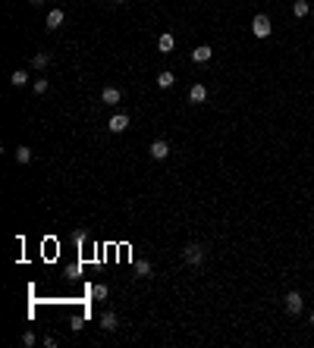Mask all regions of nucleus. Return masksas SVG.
I'll list each match as a JSON object with an SVG mask.
<instances>
[{
    "label": "nucleus",
    "mask_w": 314,
    "mask_h": 348,
    "mask_svg": "<svg viewBox=\"0 0 314 348\" xmlns=\"http://www.w3.org/2000/svg\"><path fill=\"white\" fill-rule=\"evenodd\" d=\"M173 47H176V38H173V35H160L157 38V50L160 53H170Z\"/></svg>",
    "instance_id": "10"
},
{
    "label": "nucleus",
    "mask_w": 314,
    "mask_h": 348,
    "mask_svg": "<svg viewBox=\"0 0 314 348\" xmlns=\"http://www.w3.org/2000/svg\"><path fill=\"white\" fill-rule=\"evenodd\" d=\"M311 16H314V6H311Z\"/></svg>",
    "instance_id": "23"
},
{
    "label": "nucleus",
    "mask_w": 314,
    "mask_h": 348,
    "mask_svg": "<svg viewBox=\"0 0 314 348\" xmlns=\"http://www.w3.org/2000/svg\"><path fill=\"white\" fill-rule=\"evenodd\" d=\"M60 25H63V10H50V13H48V29L57 32Z\"/></svg>",
    "instance_id": "11"
},
{
    "label": "nucleus",
    "mask_w": 314,
    "mask_h": 348,
    "mask_svg": "<svg viewBox=\"0 0 314 348\" xmlns=\"http://www.w3.org/2000/svg\"><path fill=\"white\" fill-rule=\"evenodd\" d=\"M311 323H314V311H311Z\"/></svg>",
    "instance_id": "21"
},
{
    "label": "nucleus",
    "mask_w": 314,
    "mask_h": 348,
    "mask_svg": "<svg viewBox=\"0 0 314 348\" xmlns=\"http://www.w3.org/2000/svg\"><path fill=\"white\" fill-rule=\"evenodd\" d=\"M107 129L116 132V135H119V132H126V129H129V113H116V116H110Z\"/></svg>",
    "instance_id": "4"
},
{
    "label": "nucleus",
    "mask_w": 314,
    "mask_h": 348,
    "mask_svg": "<svg viewBox=\"0 0 314 348\" xmlns=\"http://www.w3.org/2000/svg\"><path fill=\"white\" fill-rule=\"evenodd\" d=\"M302 307H305V301H302V295H298V292H289V295H286V314L298 317V314H302Z\"/></svg>",
    "instance_id": "3"
},
{
    "label": "nucleus",
    "mask_w": 314,
    "mask_h": 348,
    "mask_svg": "<svg viewBox=\"0 0 314 348\" xmlns=\"http://www.w3.org/2000/svg\"><path fill=\"white\" fill-rule=\"evenodd\" d=\"M107 295H110V289H107V285H95V289H91V298H98V301H104Z\"/></svg>",
    "instance_id": "18"
},
{
    "label": "nucleus",
    "mask_w": 314,
    "mask_h": 348,
    "mask_svg": "<svg viewBox=\"0 0 314 348\" xmlns=\"http://www.w3.org/2000/svg\"><path fill=\"white\" fill-rule=\"evenodd\" d=\"M29 160H32V151L19 144V148H16V163H29Z\"/></svg>",
    "instance_id": "16"
},
{
    "label": "nucleus",
    "mask_w": 314,
    "mask_h": 348,
    "mask_svg": "<svg viewBox=\"0 0 314 348\" xmlns=\"http://www.w3.org/2000/svg\"><path fill=\"white\" fill-rule=\"evenodd\" d=\"M211 57H214V50L208 47V44H201V47H195V50H192V60H195V63H208Z\"/></svg>",
    "instance_id": "8"
},
{
    "label": "nucleus",
    "mask_w": 314,
    "mask_h": 348,
    "mask_svg": "<svg viewBox=\"0 0 314 348\" xmlns=\"http://www.w3.org/2000/svg\"><path fill=\"white\" fill-rule=\"evenodd\" d=\"M251 32H255V38H270V16H255L251 19Z\"/></svg>",
    "instance_id": "2"
},
{
    "label": "nucleus",
    "mask_w": 314,
    "mask_h": 348,
    "mask_svg": "<svg viewBox=\"0 0 314 348\" xmlns=\"http://www.w3.org/2000/svg\"><path fill=\"white\" fill-rule=\"evenodd\" d=\"M148 151H151V157H154V160H166V157H170V144H166L164 138H157Z\"/></svg>",
    "instance_id": "5"
},
{
    "label": "nucleus",
    "mask_w": 314,
    "mask_h": 348,
    "mask_svg": "<svg viewBox=\"0 0 314 348\" xmlns=\"http://www.w3.org/2000/svg\"><path fill=\"white\" fill-rule=\"evenodd\" d=\"M101 104H119V88H113V85H107V88L101 91Z\"/></svg>",
    "instance_id": "7"
},
{
    "label": "nucleus",
    "mask_w": 314,
    "mask_h": 348,
    "mask_svg": "<svg viewBox=\"0 0 314 348\" xmlns=\"http://www.w3.org/2000/svg\"><path fill=\"white\" fill-rule=\"evenodd\" d=\"M32 88H35V95H44V91H48V79H35Z\"/></svg>",
    "instance_id": "19"
},
{
    "label": "nucleus",
    "mask_w": 314,
    "mask_h": 348,
    "mask_svg": "<svg viewBox=\"0 0 314 348\" xmlns=\"http://www.w3.org/2000/svg\"><path fill=\"white\" fill-rule=\"evenodd\" d=\"M182 260H185V264H192V267H198L204 260V248H201V245H185V248H182Z\"/></svg>",
    "instance_id": "1"
},
{
    "label": "nucleus",
    "mask_w": 314,
    "mask_h": 348,
    "mask_svg": "<svg viewBox=\"0 0 314 348\" xmlns=\"http://www.w3.org/2000/svg\"><path fill=\"white\" fill-rule=\"evenodd\" d=\"M101 330H104V332H113V330H116V314H113V311H104V314H101Z\"/></svg>",
    "instance_id": "9"
},
{
    "label": "nucleus",
    "mask_w": 314,
    "mask_h": 348,
    "mask_svg": "<svg viewBox=\"0 0 314 348\" xmlns=\"http://www.w3.org/2000/svg\"><path fill=\"white\" fill-rule=\"evenodd\" d=\"M292 13H296V19H302V16H308V13H311V6H308V0H296V6H292Z\"/></svg>",
    "instance_id": "12"
},
{
    "label": "nucleus",
    "mask_w": 314,
    "mask_h": 348,
    "mask_svg": "<svg viewBox=\"0 0 314 348\" xmlns=\"http://www.w3.org/2000/svg\"><path fill=\"white\" fill-rule=\"evenodd\" d=\"M173 82H176V76H173V72H160V76H157V85H160V88H173Z\"/></svg>",
    "instance_id": "13"
},
{
    "label": "nucleus",
    "mask_w": 314,
    "mask_h": 348,
    "mask_svg": "<svg viewBox=\"0 0 314 348\" xmlns=\"http://www.w3.org/2000/svg\"><path fill=\"white\" fill-rule=\"evenodd\" d=\"M116 3H126V0H116Z\"/></svg>",
    "instance_id": "22"
},
{
    "label": "nucleus",
    "mask_w": 314,
    "mask_h": 348,
    "mask_svg": "<svg viewBox=\"0 0 314 348\" xmlns=\"http://www.w3.org/2000/svg\"><path fill=\"white\" fill-rule=\"evenodd\" d=\"M22 345H29V348L35 345V332H25V336H22Z\"/></svg>",
    "instance_id": "20"
},
{
    "label": "nucleus",
    "mask_w": 314,
    "mask_h": 348,
    "mask_svg": "<svg viewBox=\"0 0 314 348\" xmlns=\"http://www.w3.org/2000/svg\"><path fill=\"white\" fill-rule=\"evenodd\" d=\"M10 82H13V85L19 88V85H25V82H29V72H25V69H16V72L10 76Z\"/></svg>",
    "instance_id": "14"
},
{
    "label": "nucleus",
    "mask_w": 314,
    "mask_h": 348,
    "mask_svg": "<svg viewBox=\"0 0 314 348\" xmlns=\"http://www.w3.org/2000/svg\"><path fill=\"white\" fill-rule=\"evenodd\" d=\"M189 100H192V104H204V100H208V88H204L201 82H195L189 88Z\"/></svg>",
    "instance_id": "6"
},
{
    "label": "nucleus",
    "mask_w": 314,
    "mask_h": 348,
    "mask_svg": "<svg viewBox=\"0 0 314 348\" xmlns=\"http://www.w3.org/2000/svg\"><path fill=\"white\" fill-rule=\"evenodd\" d=\"M135 273L138 276H151V264L148 260H135Z\"/></svg>",
    "instance_id": "17"
},
{
    "label": "nucleus",
    "mask_w": 314,
    "mask_h": 348,
    "mask_svg": "<svg viewBox=\"0 0 314 348\" xmlns=\"http://www.w3.org/2000/svg\"><path fill=\"white\" fill-rule=\"evenodd\" d=\"M48 63H50V57H48V53H35V57H32V66H35V69H44Z\"/></svg>",
    "instance_id": "15"
}]
</instances>
